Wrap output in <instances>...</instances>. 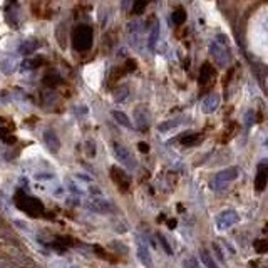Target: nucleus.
Segmentation results:
<instances>
[{
    "label": "nucleus",
    "mask_w": 268,
    "mask_h": 268,
    "mask_svg": "<svg viewBox=\"0 0 268 268\" xmlns=\"http://www.w3.org/2000/svg\"><path fill=\"white\" fill-rule=\"evenodd\" d=\"M238 176H240V169H238L237 166H230V168L222 169V171H218L213 176L211 181H209V188H211L213 191H222L226 184L233 183Z\"/></svg>",
    "instance_id": "nucleus-1"
},
{
    "label": "nucleus",
    "mask_w": 268,
    "mask_h": 268,
    "mask_svg": "<svg viewBox=\"0 0 268 268\" xmlns=\"http://www.w3.org/2000/svg\"><path fill=\"white\" fill-rule=\"evenodd\" d=\"M72 44L75 50H88L92 44V29L88 25H77L72 34Z\"/></svg>",
    "instance_id": "nucleus-2"
},
{
    "label": "nucleus",
    "mask_w": 268,
    "mask_h": 268,
    "mask_svg": "<svg viewBox=\"0 0 268 268\" xmlns=\"http://www.w3.org/2000/svg\"><path fill=\"white\" fill-rule=\"evenodd\" d=\"M240 222V215L235 209H223L215 216V224L218 231H226Z\"/></svg>",
    "instance_id": "nucleus-3"
},
{
    "label": "nucleus",
    "mask_w": 268,
    "mask_h": 268,
    "mask_svg": "<svg viewBox=\"0 0 268 268\" xmlns=\"http://www.w3.org/2000/svg\"><path fill=\"white\" fill-rule=\"evenodd\" d=\"M112 153H114L118 163H121L124 168H128V169L137 168V161L134 159L133 153L126 146H122V144H119V143H114L112 144Z\"/></svg>",
    "instance_id": "nucleus-4"
},
{
    "label": "nucleus",
    "mask_w": 268,
    "mask_h": 268,
    "mask_svg": "<svg viewBox=\"0 0 268 268\" xmlns=\"http://www.w3.org/2000/svg\"><path fill=\"white\" fill-rule=\"evenodd\" d=\"M86 208L90 209L94 213H99V215H106V213H111L112 211V205L107 200L101 196H96V198H90V200L86 201Z\"/></svg>",
    "instance_id": "nucleus-5"
},
{
    "label": "nucleus",
    "mask_w": 268,
    "mask_h": 268,
    "mask_svg": "<svg viewBox=\"0 0 268 268\" xmlns=\"http://www.w3.org/2000/svg\"><path fill=\"white\" fill-rule=\"evenodd\" d=\"M209 52L215 57V62L218 64L220 67L228 66V60H230V50L224 45H220L218 42H213L211 47H209Z\"/></svg>",
    "instance_id": "nucleus-6"
},
{
    "label": "nucleus",
    "mask_w": 268,
    "mask_h": 268,
    "mask_svg": "<svg viewBox=\"0 0 268 268\" xmlns=\"http://www.w3.org/2000/svg\"><path fill=\"white\" fill-rule=\"evenodd\" d=\"M42 137H44V144L49 151L57 153V151L60 149V141H59V137H57L56 131H52V129H45L44 134H42Z\"/></svg>",
    "instance_id": "nucleus-7"
},
{
    "label": "nucleus",
    "mask_w": 268,
    "mask_h": 268,
    "mask_svg": "<svg viewBox=\"0 0 268 268\" xmlns=\"http://www.w3.org/2000/svg\"><path fill=\"white\" fill-rule=\"evenodd\" d=\"M220 107V96L218 94H208L205 99L201 101V111L205 114H211Z\"/></svg>",
    "instance_id": "nucleus-8"
},
{
    "label": "nucleus",
    "mask_w": 268,
    "mask_h": 268,
    "mask_svg": "<svg viewBox=\"0 0 268 268\" xmlns=\"http://www.w3.org/2000/svg\"><path fill=\"white\" fill-rule=\"evenodd\" d=\"M137 258H139V262L143 263L144 268H154L153 267V260H151L149 250H148V246L144 245L143 241L137 245Z\"/></svg>",
    "instance_id": "nucleus-9"
},
{
    "label": "nucleus",
    "mask_w": 268,
    "mask_h": 268,
    "mask_svg": "<svg viewBox=\"0 0 268 268\" xmlns=\"http://www.w3.org/2000/svg\"><path fill=\"white\" fill-rule=\"evenodd\" d=\"M134 121H136V124L139 126V128H146L148 122H149V114H148V109L146 107H137L136 111H134Z\"/></svg>",
    "instance_id": "nucleus-10"
},
{
    "label": "nucleus",
    "mask_w": 268,
    "mask_h": 268,
    "mask_svg": "<svg viewBox=\"0 0 268 268\" xmlns=\"http://www.w3.org/2000/svg\"><path fill=\"white\" fill-rule=\"evenodd\" d=\"M183 121H184L183 118H175V119H169V121H164V122H161V124L158 126V131L159 133H168V131H171V129H176L178 126H181V122Z\"/></svg>",
    "instance_id": "nucleus-11"
},
{
    "label": "nucleus",
    "mask_w": 268,
    "mask_h": 268,
    "mask_svg": "<svg viewBox=\"0 0 268 268\" xmlns=\"http://www.w3.org/2000/svg\"><path fill=\"white\" fill-rule=\"evenodd\" d=\"M112 118H114V121L118 122V124H121L122 128H126V129H133L131 119H129L128 116H126L122 111L114 109V111H112Z\"/></svg>",
    "instance_id": "nucleus-12"
},
{
    "label": "nucleus",
    "mask_w": 268,
    "mask_h": 268,
    "mask_svg": "<svg viewBox=\"0 0 268 268\" xmlns=\"http://www.w3.org/2000/svg\"><path fill=\"white\" fill-rule=\"evenodd\" d=\"M200 262H201L206 268H220L218 263L215 262V258H213V256L209 255V253L206 252V250H201V252H200Z\"/></svg>",
    "instance_id": "nucleus-13"
},
{
    "label": "nucleus",
    "mask_w": 268,
    "mask_h": 268,
    "mask_svg": "<svg viewBox=\"0 0 268 268\" xmlns=\"http://www.w3.org/2000/svg\"><path fill=\"white\" fill-rule=\"evenodd\" d=\"M149 2L151 0H133V14H136V15L143 14V10L146 9Z\"/></svg>",
    "instance_id": "nucleus-14"
},
{
    "label": "nucleus",
    "mask_w": 268,
    "mask_h": 268,
    "mask_svg": "<svg viewBox=\"0 0 268 268\" xmlns=\"http://www.w3.org/2000/svg\"><path fill=\"white\" fill-rule=\"evenodd\" d=\"M211 75H213L211 66H209V64H205L203 69H201V74H200V82H201V84H206V82L211 79Z\"/></svg>",
    "instance_id": "nucleus-15"
},
{
    "label": "nucleus",
    "mask_w": 268,
    "mask_h": 268,
    "mask_svg": "<svg viewBox=\"0 0 268 268\" xmlns=\"http://www.w3.org/2000/svg\"><path fill=\"white\" fill-rule=\"evenodd\" d=\"M186 20V12H184L183 7H178V9L173 12V22H175L176 25H181Z\"/></svg>",
    "instance_id": "nucleus-16"
},
{
    "label": "nucleus",
    "mask_w": 268,
    "mask_h": 268,
    "mask_svg": "<svg viewBox=\"0 0 268 268\" xmlns=\"http://www.w3.org/2000/svg\"><path fill=\"white\" fill-rule=\"evenodd\" d=\"M14 66H15V62H14V60H7L5 57H2V59H0V69H2L5 74H10V72L14 71Z\"/></svg>",
    "instance_id": "nucleus-17"
},
{
    "label": "nucleus",
    "mask_w": 268,
    "mask_h": 268,
    "mask_svg": "<svg viewBox=\"0 0 268 268\" xmlns=\"http://www.w3.org/2000/svg\"><path fill=\"white\" fill-rule=\"evenodd\" d=\"M39 47V44L35 41H29V42H24L22 47H20V52L22 54H30V52H34L35 49Z\"/></svg>",
    "instance_id": "nucleus-18"
},
{
    "label": "nucleus",
    "mask_w": 268,
    "mask_h": 268,
    "mask_svg": "<svg viewBox=\"0 0 268 268\" xmlns=\"http://www.w3.org/2000/svg\"><path fill=\"white\" fill-rule=\"evenodd\" d=\"M128 94H129L128 88L118 89V90H116V94H114V99L118 101V103H124V101L128 99Z\"/></svg>",
    "instance_id": "nucleus-19"
},
{
    "label": "nucleus",
    "mask_w": 268,
    "mask_h": 268,
    "mask_svg": "<svg viewBox=\"0 0 268 268\" xmlns=\"http://www.w3.org/2000/svg\"><path fill=\"white\" fill-rule=\"evenodd\" d=\"M158 238H159V243L163 245V248L166 250V253H168V255H171V253H173V250H171V246H169L168 240H166V238L163 237V235H158Z\"/></svg>",
    "instance_id": "nucleus-20"
},
{
    "label": "nucleus",
    "mask_w": 268,
    "mask_h": 268,
    "mask_svg": "<svg viewBox=\"0 0 268 268\" xmlns=\"http://www.w3.org/2000/svg\"><path fill=\"white\" fill-rule=\"evenodd\" d=\"M156 41H158V25H154L153 32H151V37H149V47H151V49H154Z\"/></svg>",
    "instance_id": "nucleus-21"
},
{
    "label": "nucleus",
    "mask_w": 268,
    "mask_h": 268,
    "mask_svg": "<svg viewBox=\"0 0 268 268\" xmlns=\"http://www.w3.org/2000/svg\"><path fill=\"white\" fill-rule=\"evenodd\" d=\"M253 121H255V112H253V111L246 112V114H245V124L246 126H252Z\"/></svg>",
    "instance_id": "nucleus-22"
},
{
    "label": "nucleus",
    "mask_w": 268,
    "mask_h": 268,
    "mask_svg": "<svg viewBox=\"0 0 268 268\" xmlns=\"http://www.w3.org/2000/svg\"><path fill=\"white\" fill-rule=\"evenodd\" d=\"M56 178V176H52L50 173H39V175H35V179L37 181H47V179H52Z\"/></svg>",
    "instance_id": "nucleus-23"
},
{
    "label": "nucleus",
    "mask_w": 268,
    "mask_h": 268,
    "mask_svg": "<svg viewBox=\"0 0 268 268\" xmlns=\"http://www.w3.org/2000/svg\"><path fill=\"white\" fill-rule=\"evenodd\" d=\"M213 250H215V253H216V256H218L220 262H224V255H223V252H222V248H220L218 243H213Z\"/></svg>",
    "instance_id": "nucleus-24"
},
{
    "label": "nucleus",
    "mask_w": 268,
    "mask_h": 268,
    "mask_svg": "<svg viewBox=\"0 0 268 268\" xmlns=\"http://www.w3.org/2000/svg\"><path fill=\"white\" fill-rule=\"evenodd\" d=\"M0 268H12L10 262H7L5 258H0Z\"/></svg>",
    "instance_id": "nucleus-25"
},
{
    "label": "nucleus",
    "mask_w": 268,
    "mask_h": 268,
    "mask_svg": "<svg viewBox=\"0 0 268 268\" xmlns=\"http://www.w3.org/2000/svg\"><path fill=\"white\" fill-rule=\"evenodd\" d=\"M69 268H79V267H69Z\"/></svg>",
    "instance_id": "nucleus-26"
}]
</instances>
